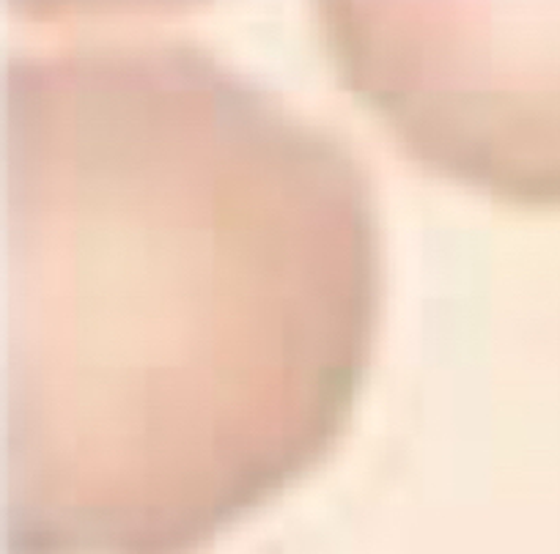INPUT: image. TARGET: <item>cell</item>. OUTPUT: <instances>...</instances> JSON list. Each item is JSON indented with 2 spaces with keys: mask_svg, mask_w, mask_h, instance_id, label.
<instances>
[{
  "mask_svg": "<svg viewBox=\"0 0 560 554\" xmlns=\"http://www.w3.org/2000/svg\"><path fill=\"white\" fill-rule=\"evenodd\" d=\"M80 28L3 80L7 552L190 554L347 412L369 192L192 42Z\"/></svg>",
  "mask_w": 560,
  "mask_h": 554,
  "instance_id": "obj_1",
  "label": "cell"
}]
</instances>
